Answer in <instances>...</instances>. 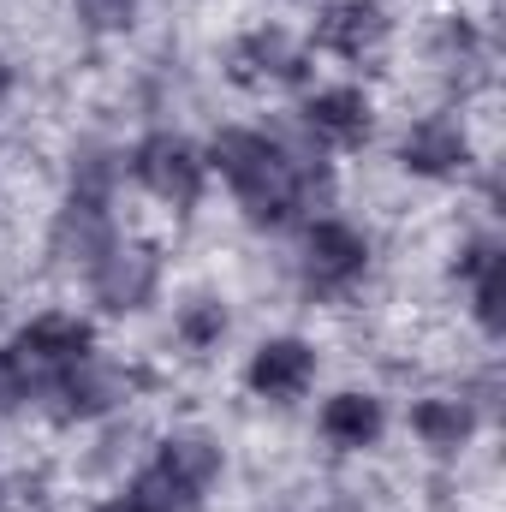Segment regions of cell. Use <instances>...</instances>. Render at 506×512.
<instances>
[{"instance_id":"obj_11","label":"cell","mask_w":506,"mask_h":512,"mask_svg":"<svg viewBox=\"0 0 506 512\" xmlns=\"http://www.w3.org/2000/svg\"><path fill=\"white\" fill-rule=\"evenodd\" d=\"M90 280H96V298H102L108 310H137V304H149V292H155V256L143 251V245L108 239L102 256L90 262Z\"/></svg>"},{"instance_id":"obj_13","label":"cell","mask_w":506,"mask_h":512,"mask_svg":"<svg viewBox=\"0 0 506 512\" xmlns=\"http://www.w3.org/2000/svg\"><path fill=\"white\" fill-rule=\"evenodd\" d=\"M477 429V405L465 393H429L411 405V435L429 447V453H459Z\"/></svg>"},{"instance_id":"obj_7","label":"cell","mask_w":506,"mask_h":512,"mask_svg":"<svg viewBox=\"0 0 506 512\" xmlns=\"http://www.w3.org/2000/svg\"><path fill=\"white\" fill-rule=\"evenodd\" d=\"M316 346L310 340H298V334H274V340H262L251 352V364H245V387H251L256 399H268V405H292V399H304L310 387H316Z\"/></svg>"},{"instance_id":"obj_18","label":"cell","mask_w":506,"mask_h":512,"mask_svg":"<svg viewBox=\"0 0 506 512\" xmlns=\"http://www.w3.org/2000/svg\"><path fill=\"white\" fill-rule=\"evenodd\" d=\"M90 512H149V507H143V501H137L131 489H120V495H108V501H96Z\"/></svg>"},{"instance_id":"obj_8","label":"cell","mask_w":506,"mask_h":512,"mask_svg":"<svg viewBox=\"0 0 506 512\" xmlns=\"http://www.w3.org/2000/svg\"><path fill=\"white\" fill-rule=\"evenodd\" d=\"M465 161H471V137L453 114H429L399 137V167L417 179H453L465 173Z\"/></svg>"},{"instance_id":"obj_2","label":"cell","mask_w":506,"mask_h":512,"mask_svg":"<svg viewBox=\"0 0 506 512\" xmlns=\"http://www.w3.org/2000/svg\"><path fill=\"white\" fill-rule=\"evenodd\" d=\"M6 358L18 364L24 387L36 393V387H54L60 376H72L78 364L96 358V328L72 310H42L6 340Z\"/></svg>"},{"instance_id":"obj_9","label":"cell","mask_w":506,"mask_h":512,"mask_svg":"<svg viewBox=\"0 0 506 512\" xmlns=\"http://www.w3.org/2000/svg\"><path fill=\"white\" fill-rule=\"evenodd\" d=\"M316 429H322V441H328L334 453H370L381 435H387V411H381L376 393H364V387H340L334 399H322Z\"/></svg>"},{"instance_id":"obj_16","label":"cell","mask_w":506,"mask_h":512,"mask_svg":"<svg viewBox=\"0 0 506 512\" xmlns=\"http://www.w3.org/2000/svg\"><path fill=\"white\" fill-rule=\"evenodd\" d=\"M78 12H84L96 30H120V24H131L137 0H78Z\"/></svg>"},{"instance_id":"obj_19","label":"cell","mask_w":506,"mask_h":512,"mask_svg":"<svg viewBox=\"0 0 506 512\" xmlns=\"http://www.w3.org/2000/svg\"><path fill=\"white\" fill-rule=\"evenodd\" d=\"M6 96H12V66H6V54H0V108H6Z\"/></svg>"},{"instance_id":"obj_1","label":"cell","mask_w":506,"mask_h":512,"mask_svg":"<svg viewBox=\"0 0 506 512\" xmlns=\"http://www.w3.org/2000/svg\"><path fill=\"white\" fill-rule=\"evenodd\" d=\"M209 173H221V185L233 191V203L245 209L251 227H292L316 209V173L322 161L292 155L280 137L251 126H227L209 137Z\"/></svg>"},{"instance_id":"obj_10","label":"cell","mask_w":506,"mask_h":512,"mask_svg":"<svg viewBox=\"0 0 506 512\" xmlns=\"http://www.w3.org/2000/svg\"><path fill=\"white\" fill-rule=\"evenodd\" d=\"M304 66H310V54H304L280 24H262L251 36H239V48H233V78H239L245 90H268V84L304 78Z\"/></svg>"},{"instance_id":"obj_12","label":"cell","mask_w":506,"mask_h":512,"mask_svg":"<svg viewBox=\"0 0 506 512\" xmlns=\"http://www.w3.org/2000/svg\"><path fill=\"white\" fill-rule=\"evenodd\" d=\"M459 280L471 286V316L489 340H501L506 328V251L501 239H471L459 256Z\"/></svg>"},{"instance_id":"obj_15","label":"cell","mask_w":506,"mask_h":512,"mask_svg":"<svg viewBox=\"0 0 506 512\" xmlns=\"http://www.w3.org/2000/svg\"><path fill=\"white\" fill-rule=\"evenodd\" d=\"M227 328H233V316H227L221 298H191V304L173 316V334H179L185 352H215V346L227 340Z\"/></svg>"},{"instance_id":"obj_5","label":"cell","mask_w":506,"mask_h":512,"mask_svg":"<svg viewBox=\"0 0 506 512\" xmlns=\"http://www.w3.org/2000/svg\"><path fill=\"white\" fill-rule=\"evenodd\" d=\"M298 126L316 149H334V155H352L376 137V96L364 84H322L298 102Z\"/></svg>"},{"instance_id":"obj_14","label":"cell","mask_w":506,"mask_h":512,"mask_svg":"<svg viewBox=\"0 0 506 512\" xmlns=\"http://www.w3.org/2000/svg\"><path fill=\"white\" fill-rule=\"evenodd\" d=\"M149 465H161L173 483H185V489L209 495V483L221 477V447H215L203 429H179V435H167V441L155 447V459H149Z\"/></svg>"},{"instance_id":"obj_6","label":"cell","mask_w":506,"mask_h":512,"mask_svg":"<svg viewBox=\"0 0 506 512\" xmlns=\"http://www.w3.org/2000/svg\"><path fill=\"white\" fill-rule=\"evenodd\" d=\"M387 36H393V18H387L381 0H328L310 24V48H322L334 60H352V66L381 54Z\"/></svg>"},{"instance_id":"obj_4","label":"cell","mask_w":506,"mask_h":512,"mask_svg":"<svg viewBox=\"0 0 506 512\" xmlns=\"http://www.w3.org/2000/svg\"><path fill=\"white\" fill-rule=\"evenodd\" d=\"M370 262H376V245H370V233H358L352 221H340V215L304 221L298 268H304V286H310V292L340 298V292H352V286L370 274Z\"/></svg>"},{"instance_id":"obj_3","label":"cell","mask_w":506,"mask_h":512,"mask_svg":"<svg viewBox=\"0 0 506 512\" xmlns=\"http://www.w3.org/2000/svg\"><path fill=\"white\" fill-rule=\"evenodd\" d=\"M131 179H137L161 209L191 215V209L203 203V191H209V155H203L191 137H179V131H155V137H143V143L131 149Z\"/></svg>"},{"instance_id":"obj_17","label":"cell","mask_w":506,"mask_h":512,"mask_svg":"<svg viewBox=\"0 0 506 512\" xmlns=\"http://www.w3.org/2000/svg\"><path fill=\"white\" fill-rule=\"evenodd\" d=\"M24 399H30V387H24L18 364H12V358H6V346H0V417H12Z\"/></svg>"}]
</instances>
